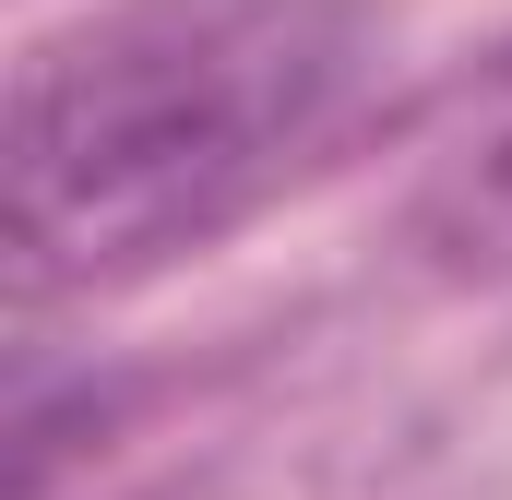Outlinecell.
<instances>
[{"label":"cell","mask_w":512,"mask_h":500,"mask_svg":"<svg viewBox=\"0 0 512 500\" xmlns=\"http://www.w3.org/2000/svg\"><path fill=\"white\" fill-rule=\"evenodd\" d=\"M417 239L465 274H501L512 262V48L477 72V96L453 108L441 155H429V191H417Z\"/></svg>","instance_id":"7a4b0ae2"},{"label":"cell","mask_w":512,"mask_h":500,"mask_svg":"<svg viewBox=\"0 0 512 500\" xmlns=\"http://www.w3.org/2000/svg\"><path fill=\"white\" fill-rule=\"evenodd\" d=\"M358 72L334 0H131L24 60L12 250L24 286H108L215 239L310 155Z\"/></svg>","instance_id":"6da1fadb"}]
</instances>
